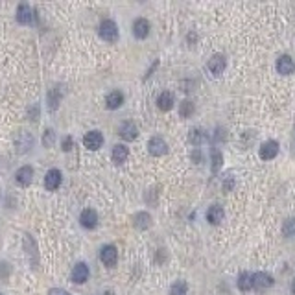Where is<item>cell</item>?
<instances>
[{
	"label": "cell",
	"mask_w": 295,
	"mask_h": 295,
	"mask_svg": "<svg viewBox=\"0 0 295 295\" xmlns=\"http://www.w3.org/2000/svg\"><path fill=\"white\" fill-rule=\"evenodd\" d=\"M98 33L106 43H116V41H118V35H120V33H118V26H116V23L111 21V19L102 21Z\"/></svg>",
	"instance_id": "obj_1"
},
{
	"label": "cell",
	"mask_w": 295,
	"mask_h": 295,
	"mask_svg": "<svg viewBox=\"0 0 295 295\" xmlns=\"http://www.w3.org/2000/svg\"><path fill=\"white\" fill-rule=\"evenodd\" d=\"M24 251H26V257H28V262H30L31 269H37L39 251H37V243H35V240H33L31 235H24Z\"/></svg>",
	"instance_id": "obj_2"
},
{
	"label": "cell",
	"mask_w": 295,
	"mask_h": 295,
	"mask_svg": "<svg viewBox=\"0 0 295 295\" xmlns=\"http://www.w3.org/2000/svg\"><path fill=\"white\" fill-rule=\"evenodd\" d=\"M83 146L87 150H91V152H96L100 150L102 146H104V135L100 133V131H89L87 135L83 136Z\"/></svg>",
	"instance_id": "obj_3"
},
{
	"label": "cell",
	"mask_w": 295,
	"mask_h": 295,
	"mask_svg": "<svg viewBox=\"0 0 295 295\" xmlns=\"http://www.w3.org/2000/svg\"><path fill=\"white\" fill-rule=\"evenodd\" d=\"M100 260L104 262V266L107 268H113L116 266V260H118V251L114 245H104L102 251H100Z\"/></svg>",
	"instance_id": "obj_4"
},
{
	"label": "cell",
	"mask_w": 295,
	"mask_h": 295,
	"mask_svg": "<svg viewBox=\"0 0 295 295\" xmlns=\"http://www.w3.org/2000/svg\"><path fill=\"white\" fill-rule=\"evenodd\" d=\"M225 65H227V61H225V55H221V54H214L209 63H207V68L211 70L214 76H221L223 74V70H225Z\"/></svg>",
	"instance_id": "obj_5"
},
{
	"label": "cell",
	"mask_w": 295,
	"mask_h": 295,
	"mask_svg": "<svg viewBox=\"0 0 295 295\" xmlns=\"http://www.w3.org/2000/svg\"><path fill=\"white\" fill-rule=\"evenodd\" d=\"M148 152L152 153L153 157H162L168 152V144L161 136H152L148 142Z\"/></svg>",
	"instance_id": "obj_6"
},
{
	"label": "cell",
	"mask_w": 295,
	"mask_h": 295,
	"mask_svg": "<svg viewBox=\"0 0 295 295\" xmlns=\"http://www.w3.org/2000/svg\"><path fill=\"white\" fill-rule=\"evenodd\" d=\"M70 279H72V282H76V284L87 282V279H89V266L85 264V262H78L74 266L72 273H70Z\"/></svg>",
	"instance_id": "obj_7"
},
{
	"label": "cell",
	"mask_w": 295,
	"mask_h": 295,
	"mask_svg": "<svg viewBox=\"0 0 295 295\" xmlns=\"http://www.w3.org/2000/svg\"><path fill=\"white\" fill-rule=\"evenodd\" d=\"M277 153H279V142L277 140H266L260 146V159L271 161L277 157Z\"/></svg>",
	"instance_id": "obj_8"
},
{
	"label": "cell",
	"mask_w": 295,
	"mask_h": 295,
	"mask_svg": "<svg viewBox=\"0 0 295 295\" xmlns=\"http://www.w3.org/2000/svg\"><path fill=\"white\" fill-rule=\"evenodd\" d=\"M15 146L19 153H26L28 150H31V146H33V136H31V133L21 131L15 138Z\"/></svg>",
	"instance_id": "obj_9"
},
{
	"label": "cell",
	"mask_w": 295,
	"mask_h": 295,
	"mask_svg": "<svg viewBox=\"0 0 295 295\" xmlns=\"http://www.w3.org/2000/svg\"><path fill=\"white\" fill-rule=\"evenodd\" d=\"M273 277L269 273H264V271H258V273H253V288H257V290H266V288H271L273 286Z\"/></svg>",
	"instance_id": "obj_10"
},
{
	"label": "cell",
	"mask_w": 295,
	"mask_h": 295,
	"mask_svg": "<svg viewBox=\"0 0 295 295\" xmlns=\"http://www.w3.org/2000/svg\"><path fill=\"white\" fill-rule=\"evenodd\" d=\"M277 72L282 76H290L295 72V63L290 55H280L277 59Z\"/></svg>",
	"instance_id": "obj_11"
},
{
	"label": "cell",
	"mask_w": 295,
	"mask_h": 295,
	"mask_svg": "<svg viewBox=\"0 0 295 295\" xmlns=\"http://www.w3.org/2000/svg\"><path fill=\"white\" fill-rule=\"evenodd\" d=\"M61 185V172L57 168H52V170H48L45 175V188L46 190H57Z\"/></svg>",
	"instance_id": "obj_12"
},
{
	"label": "cell",
	"mask_w": 295,
	"mask_h": 295,
	"mask_svg": "<svg viewBox=\"0 0 295 295\" xmlns=\"http://www.w3.org/2000/svg\"><path fill=\"white\" fill-rule=\"evenodd\" d=\"M118 135L124 140L131 142V140H135L136 136H138V128H136L133 122H124V124H120V128H118Z\"/></svg>",
	"instance_id": "obj_13"
},
{
	"label": "cell",
	"mask_w": 295,
	"mask_h": 295,
	"mask_svg": "<svg viewBox=\"0 0 295 295\" xmlns=\"http://www.w3.org/2000/svg\"><path fill=\"white\" fill-rule=\"evenodd\" d=\"M80 223H81V227L85 229H94L98 225V214L96 211H92V209H85L81 212V216H80Z\"/></svg>",
	"instance_id": "obj_14"
},
{
	"label": "cell",
	"mask_w": 295,
	"mask_h": 295,
	"mask_svg": "<svg viewBox=\"0 0 295 295\" xmlns=\"http://www.w3.org/2000/svg\"><path fill=\"white\" fill-rule=\"evenodd\" d=\"M17 21L21 24H30L33 21V9L30 8V4H19L17 8Z\"/></svg>",
	"instance_id": "obj_15"
},
{
	"label": "cell",
	"mask_w": 295,
	"mask_h": 295,
	"mask_svg": "<svg viewBox=\"0 0 295 295\" xmlns=\"http://www.w3.org/2000/svg\"><path fill=\"white\" fill-rule=\"evenodd\" d=\"M223 216H225V211H223V207H219V205H212L211 209L207 211V221L212 223V225H218L223 221Z\"/></svg>",
	"instance_id": "obj_16"
},
{
	"label": "cell",
	"mask_w": 295,
	"mask_h": 295,
	"mask_svg": "<svg viewBox=\"0 0 295 295\" xmlns=\"http://www.w3.org/2000/svg\"><path fill=\"white\" fill-rule=\"evenodd\" d=\"M33 179V168L31 166H23L17 170L15 174V181L21 185V187H28Z\"/></svg>",
	"instance_id": "obj_17"
},
{
	"label": "cell",
	"mask_w": 295,
	"mask_h": 295,
	"mask_svg": "<svg viewBox=\"0 0 295 295\" xmlns=\"http://www.w3.org/2000/svg\"><path fill=\"white\" fill-rule=\"evenodd\" d=\"M150 33V23L146 19H136L133 23V35L136 39H146Z\"/></svg>",
	"instance_id": "obj_18"
},
{
	"label": "cell",
	"mask_w": 295,
	"mask_h": 295,
	"mask_svg": "<svg viewBox=\"0 0 295 295\" xmlns=\"http://www.w3.org/2000/svg\"><path fill=\"white\" fill-rule=\"evenodd\" d=\"M111 157H113L114 164H122V162H126V161H128V157H129L128 146H124V144H116V146L113 148Z\"/></svg>",
	"instance_id": "obj_19"
},
{
	"label": "cell",
	"mask_w": 295,
	"mask_h": 295,
	"mask_svg": "<svg viewBox=\"0 0 295 295\" xmlns=\"http://www.w3.org/2000/svg\"><path fill=\"white\" fill-rule=\"evenodd\" d=\"M122 104H124V94H122L120 91H113V92H109V94H107V98H106L107 109L114 111V109H118Z\"/></svg>",
	"instance_id": "obj_20"
},
{
	"label": "cell",
	"mask_w": 295,
	"mask_h": 295,
	"mask_svg": "<svg viewBox=\"0 0 295 295\" xmlns=\"http://www.w3.org/2000/svg\"><path fill=\"white\" fill-rule=\"evenodd\" d=\"M157 107H159L161 111H170L174 107V94L170 91L161 92L159 98H157Z\"/></svg>",
	"instance_id": "obj_21"
},
{
	"label": "cell",
	"mask_w": 295,
	"mask_h": 295,
	"mask_svg": "<svg viewBox=\"0 0 295 295\" xmlns=\"http://www.w3.org/2000/svg\"><path fill=\"white\" fill-rule=\"evenodd\" d=\"M133 223H135L136 229L144 231V229H148L152 225V216L148 212H136L135 218H133Z\"/></svg>",
	"instance_id": "obj_22"
},
{
	"label": "cell",
	"mask_w": 295,
	"mask_h": 295,
	"mask_svg": "<svg viewBox=\"0 0 295 295\" xmlns=\"http://www.w3.org/2000/svg\"><path fill=\"white\" fill-rule=\"evenodd\" d=\"M61 94H63L61 87H54V89L48 91V107H50V111H55V109H57V106H59V102H61Z\"/></svg>",
	"instance_id": "obj_23"
},
{
	"label": "cell",
	"mask_w": 295,
	"mask_h": 295,
	"mask_svg": "<svg viewBox=\"0 0 295 295\" xmlns=\"http://www.w3.org/2000/svg\"><path fill=\"white\" fill-rule=\"evenodd\" d=\"M238 290H242V292H249L251 288H253V273H247L243 271L240 273V277H238Z\"/></svg>",
	"instance_id": "obj_24"
},
{
	"label": "cell",
	"mask_w": 295,
	"mask_h": 295,
	"mask_svg": "<svg viewBox=\"0 0 295 295\" xmlns=\"http://www.w3.org/2000/svg\"><path fill=\"white\" fill-rule=\"evenodd\" d=\"M188 140L192 144H196V146H199V144H203L205 140H207V133H205L203 129H192L188 135Z\"/></svg>",
	"instance_id": "obj_25"
},
{
	"label": "cell",
	"mask_w": 295,
	"mask_h": 295,
	"mask_svg": "<svg viewBox=\"0 0 295 295\" xmlns=\"http://www.w3.org/2000/svg\"><path fill=\"white\" fill-rule=\"evenodd\" d=\"M212 159H211V162H212V172L216 174V172H219V168H221V164H223V155H221V152L219 150H212V155H211Z\"/></svg>",
	"instance_id": "obj_26"
},
{
	"label": "cell",
	"mask_w": 295,
	"mask_h": 295,
	"mask_svg": "<svg viewBox=\"0 0 295 295\" xmlns=\"http://www.w3.org/2000/svg\"><path fill=\"white\" fill-rule=\"evenodd\" d=\"M188 294V286L185 280H177L174 286L170 288V295H187Z\"/></svg>",
	"instance_id": "obj_27"
},
{
	"label": "cell",
	"mask_w": 295,
	"mask_h": 295,
	"mask_svg": "<svg viewBox=\"0 0 295 295\" xmlns=\"http://www.w3.org/2000/svg\"><path fill=\"white\" fill-rule=\"evenodd\" d=\"M194 113V104L190 102V100H185L181 102V107H179V114H181L183 118H190Z\"/></svg>",
	"instance_id": "obj_28"
},
{
	"label": "cell",
	"mask_w": 295,
	"mask_h": 295,
	"mask_svg": "<svg viewBox=\"0 0 295 295\" xmlns=\"http://www.w3.org/2000/svg\"><path fill=\"white\" fill-rule=\"evenodd\" d=\"M54 144H55V131L54 129H45V133H43V146L45 148H52Z\"/></svg>",
	"instance_id": "obj_29"
},
{
	"label": "cell",
	"mask_w": 295,
	"mask_h": 295,
	"mask_svg": "<svg viewBox=\"0 0 295 295\" xmlns=\"http://www.w3.org/2000/svg\"><path fill=\"white\" fill-rule=\"evenodd\" d=\"M282 235L284 236H295V218H288L282 225Z\"/></svg>",
	"instance_id": "obj_30"
},
{
	"label": "cell",
	"mask_w": 295,
	"mask_h": 295,
	"mask_svg": "<svg viewBox=\"0 0 295 295\" xmlns=\"http://www.w3.org/2000/svg\"><path fill=\"white\" fill-rule=\"evenodd\" d=\"M28 116L35 122L39 118V106H31V109H28Z\"/></svg>",
	"instance_id": "obj_31"
},
{
	"label": "cell",
	"mask_w": 295,
	"mask_h": 295,
	"mask_svg": "<svg viewBox=\"0 0 295 295\" xmlns=\"http://www.w3.org/2000/svg\"><path fill=\"white\" fill-rule=\"evenodd\" d=\"M72 150V136H65L63 138V152H70Z\"/></svg>",
	"instance_id": "obj_32"
},
{
	"label": "cell",
	"mask_w": 295,
	"mask_h": 295,
	"mask_svg": "<svg viewBox=\"0 0 295 295\" xmlns=\"http://www.w3.org/2000/svg\"><path fill=\"white\" fill-rule=\"evenodd\" d=\"M214 140H225L227 138V133H223V129L221 128H218L216 129V133H214V136H212Z\"/></svg>",
	"instance_id": "obj_33"
},
{
	"label": "cell",
	"mask_w": 295,
	"mask_h": 295,
	"mask_svg": "<svg viewBox=\"0 0 295 295\" xmlns=\"http://www.w3.org/2000/svg\"><path fill=\"white\" fill-rule=\"evenodd\" d=\"M48 295H70V294H68L67 290H63V288H52L48 292Z\"/></svg>",
	"instance_id": "obj_34"
},
{
	"label": "cell",
	"mask_w": 295,
	"mask_h": 295,
	"mask_svg": "<svg viewBox=\"0 0 295 295\" xmlns=\"http://www.w3.org/2000/svg\"><path fill=\"white\" fill-rule=\"evenodd\" d=\"M292 294H294V295H295V279H294V280H292Z\"/></svg>",
	"instance_id": "obj_35"
},
{
	"label": "cell",
	"mask_w": 295,
	"mask_h": 295,
	"mask_svg": "<svg viewBox=\"0 0 295 295\" xmlns=\"http://www.w3.org/2000/svg\"><path fill=\"white\" fill-rule=\"evenodd\" d=\"M0 295H2V294H0Z\"/></svg>",
	"instance_id": "obj_36"
}]
</instances>
